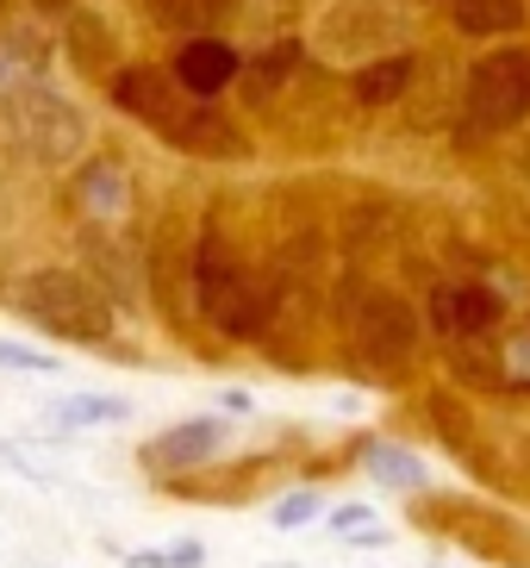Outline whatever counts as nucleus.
I'll return each mask as SVG.
<instances>
[{"mask_svg":"<svg viewBox=\"0 0 530 568\" xmlns=\"http://www.w3.org/2000/svg\"><path fill=\"white\" fill-rule=\"evenodd\" d=\"M113 106H119V113H132L137 125H150L156 138H169V132H175V125L187 119L194 94L175 82V69L125 63V69H113Z\"/></svg>","mask_w":530,"mask_h":568,"instance_id":"6","label":"nucleus"},{"mask_svg":"<svg viewBox=\"0 0 530 568\" xmlns=\"http://www.w3.org/2000/svg\"><path fill=\"white\" fill-rule=\"evenodd\" d=\"M237 0H150V13H156V26H175V32H200V26H218V19L232 13Z\"/></svg>","mask_w":530,"mask_h":568,"instance_id":"15","label":"nucleus"},{"mask_svg":"<svg viewBox=\"0 0 530 568\" xmlns=\"http://www.w3.org/2000/svg\"><path fill=\"white\" fill-rule=\"evenodd\" d=\"M82 201H88V213H100V219H113L119 206H125V175H119V163H88L82 169Z\"/></svg>","mask_w":530,"mask_h":568,"instance_id":"16","label":"nucleus"},{"mask_svg":"<svg viewBox=\"0 0 530 568\" xmlns=\"http://www.w3.org/2000/svg\"><path fill=\"white\" fill-rule=\"evenodd\" d=\"M69 57H75L82 69H100L106 57H113V38H106V26H100L94 13L69 19Z\"/></svg>","mask_w":530,"mask_h":568,"instance_id":"17","label":"nucleus"},{"mask_svg":"<svg viewBox=\"0 0 530 568\" xmlns=\"http://www.w3.org/2000/svg\"><path fill=\"white\" fill-rule=\"evenodd\" d=\"M194 294H200V313L213 318L225 337H256L268 325V313H275V287L256 282L218 232H206L194 251Z\"/></svg>","mask_w":530,"mask_h":568,"instance_id":"2","label":"nucleus"},{"mask_svg":"<svg viewBox=\"0 0 530 568\" xmlns=\"http://www.w3.org/2000/svg\"><path fill=\"white\" fill-rule=\"evenodd\" d=\"M313 518H318V494L299 487V494H282V500H275L268 525H275V531H299V525H313Z\"/></svg>","mask_w":530,"mask_h":568,"instance_id":"20","label":"nucleus"},{"mask_svg":"<svg viewBox=\"0 0 530 568\" xmlns=\"http://www.w3.org/2000/svg\"><path fill=\"white\" fill-rule=\"evenodd\" d=\"M119 418H132V406L113 400V394H82V400L63 406V425H119Z\"/></svg>","mask_w":530,"mask_h":568,"instance_id":"18","label":"nucleus"},{"mask_svg":"<svg viewBox=\"0 0 530 568\" xmlns=\"http://www.w3.org/2000/svg\"><path fill=\"white\" fill-rule=\"evenodd\" d=\"M7 125H13V138L32 156H44V163H69V156L82 151V138H88V119L44 82L7 88Z\"/></svg>","mask_w":530,"mask_h":568,"instance_id":"4","label":"nucleus"},{"mask_svg":"<svg viewBox=\"0 0 530 568\" xmlns=\"http://www.w3.org/2000/svg\"><path fill=\"white\" fill-rule=\"evenodd\" d=\"M499 294L481 282H437L431 301H425V318H431V332L449 337V344H475L499 325Z\"/></svg>","mask_w":530,"mask_h":568,"instance_id":"7","label":"nucleus"},{"mask_svg":"<svg viewBox=\"0 0 530 568\" xmlns=\"http://www.w3.org/2000/svg\"><path fill=\"white\" fill-rule=\"evenodd\" d=\"M337 313H344V332H349V351L363 356L368 368H412L418 356V306L394 287H375V282H344L337 294Z\"/></svg>","mask_w":530,"mask_h":568,"instance_id":"1","label":"nucleus"},{"mask_svg":"<svg viewBox=\"0 0 530 568\" xmlns=\"http://www.w3.org/2000/svg\"><path fill=\"white\" fill-rule=\"evenodd\" d=\"M363 468L381 487H399V494H418V487H425V463H418L406 444H381V437H368V444H363Z\"/></svg>","mask_w":530,"mask_h":568,"instance_id":"13","label":"nucleus"},{"mask_svg":"<svg viewBox=\"0 0 530 568\" xmlns=\"http://www.w3.org/2000/svg\"><path fill=\"white\" fill-rule=\"evenodd\" d=\"M26 313L44 332L69 337V344L113 337V301L100 294L94 275H82V268H38L32 282H26Z\"/></svg>","mask_w":530,"mask_h":568,"instance_id":"3","label":"nucleus"},{"mask_svg":"<svg viewBox=\"0 0 530 568\" xmlns=\"http://www.w3.org/2000/svg\"><path fill=\"white\" fill-rule=\"evenodd\" d=\"M244 75V57L225 44V38H187L182 51H175V82L194 94V101H213L225 88Z\"/></svg>","mask_w":530,"mask_h":568,"instance_id":"8","label":"nucleus"},{"mask_svg":"<svg viewBox=\"0 0 530 568\" xmlns=\"http://www.w3.org/2000/svg\"><path fill=\"white\" fill-rule=\"evenodd\" d=\"M524 456H530V444H524Z\"/></svg>","mask_w":530,"mask_h":568,"instance_id":"27","label":"nucleus"},{"mask_svg":"<svg viewBox=\"0 0 530 568\" xmlns=\"http://www.w3.org/2000/svg\"><path fill=\"white\" fill-rule=\"evenodd\" d=\"M449 382L481 387V394H512V363L487 344H449Z\"/></svg>","mask_w":530,"mask_h":568,"instance_id":"11","label":"nucleus"},{"mask_svg":"<svg viewBox=\"0 0 530 568\" xmlns=\"http://www.w3.org/2000/svg\"><path fill=\"white\" fill-rule=\"evenodd\" d=\"M368 525V506H337L332 513V531H363Z\"/></svg>","mask_w":530,"mask_h":568,"instance_id":"23","label":"nucleus"},{"mask_svg":"<svg viewBox=\"0 0 530 568\" xmlns=\"http://www.w3.org/2000/svg\"><path fill=\"white\" fill-rule=\"evenodd\" d=\"M32 7H44V13H63V7H75V0H32Z\"/></svg>","mask_w":530,"mask_h":568,"instance_id":"25","label":"nucleus"},{"mask_svg":"<svg viewBox=\"0 0 530 568\" xmlns=\"http://www.w3.org/2000/svg\"><path fill=\"white\" fill-rule=\"evenodd\" d=\"M163 568H206V544H200V537L169 544V550H163Z\"/></svg>","mask_w":530,"mask_h":568,"instance_id":"22","label":"nucleus"},{"mask_svg":"<svg viewBox=\"0 0 530 568\" xmlns=\"http://www.w3.org/2000/svg\"><path fill=\"white\" fill-rule=\"evenodd\" d=\"M294 63H299V44H294V38L268 44V51L256 57V75H249V88H256V94H268L275 82H287V75H294Z\"/></svg>","mask_w":530,"mask_h":568,"instance_id":"19","label":"nucleus"},{"mask_svg":"<svg viewBox=\"0 0 530 568\" xmlns=\"http://www.w3.org/2000/svg\"><path fill=\"white\" fill-rule=\"evenodd\" d=\"M468 125L475 132H506L530 119V51H493L468 75Z\"/></svg>","mask_w":530,"mask_h":568,"instance_id":"5","label":"nucleus"},{"mask_svg":"<svg viewBox=\"0 0 530 568\" xmlns=\"http://www.w3.org/2000/svg\"><path fill=\"white\" fill-rule=\"evenodd\" d=\"M518 169L530 175V132H524V144H518Z\"/></svg>","mask_w":530,"mask_h":568,"instance_id":"26","label":"nucleus"},{"mask_svg":"<svg viewBox=\"0 0 530 568\" xmlns=\"http://www.w3.org/2000/svg\"><path fill=\"white\" fill-rule=\"evenodd\" d=\"M218 418H182V425H169L163 437H150L144 444V463L156 475H175V468H200L206 456H218Z\"/></svg>","mask_w":530,"mask_h":568,"instance_id":"9","label":"nucleus"},{"mask_svg":"<svg viewBox=\"0 0 530 568\" xmlns=\"http://www.w3.org/2000/svg\"><path fill=\"white\" fill-rule=\"evenodd\" d=\"M163 144H175V151H187V156H218V163H225V156H244V151H249L244 132H237L232 119L213 113V106H200V101L187 106V119L163 138Z\"/></svg>","mask_w":530,"mask_h":568,"instance_id":"10","label":"nucleus"},{"mask_svg":"<svg viewBox=\"0 0 530 568\" xmlns=\"http://www.w3.org/2000/svg\"><path fill=\"white\" fill-rule=\"evenodd\" d=\"M218 406H225V413H249V394H244V387H232V394H225Z\"/></svg>","mask_w":530,"mask_h":568,"instance_id":"24","label":"nucleus"},{"mask_svg":"<svg viewBox=\"0 0 530 568\" xmlns=\"http://www.w3.org/2000/svg\"><path fill=\"white\" fill-rule=\"evenodd\" d=\"M524 0H456V26H462L468 38H506L524 26Z\"/></svg>","mask_w":530,"mask_h":568,"instance_id":"14","label":"nucleus"},{"mask_svg":"<svg viewBox=\"0 0 530 568\" xmlns=\"http://www.w3.org/2000/svg\"><path fill=\"white\" fill-rule=\"evenodd\" d=\"M412 75H418V63L406 51H394V57L363 63L356 75H349V88H356V101H363V106H387V101H399V94L412 88Z\"/></svg>","mask_w":530,"mask_h":568,"instance_id":"12","label":"nucleus"},{"mask_svg":"<svg viewBox=\"0 0 530 568\" xmlns=\"http://www.w3.org/2000/svg\"><path fill=\"white\" fill-rule=\"evenodd\" d=\"M0 368H32V375H57V356H38L32 344H13V337H0Z\"/></svg>","mask_w":530,"mask_h":568,"instance_id":"21","label":"nucleus"}]
</instances>
